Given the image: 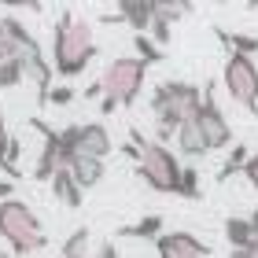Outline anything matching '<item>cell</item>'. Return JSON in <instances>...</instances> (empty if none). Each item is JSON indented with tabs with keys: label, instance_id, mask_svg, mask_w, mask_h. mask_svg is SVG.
I'll return each mask as SVG.
<instances>
[{
	"label": "cell",
	"instance_id": "1",
	"mask_svg": "<svg viewBox=\"0 0 258 258\" xmlns=\"http://www.w3.org/2000/svg\"><path fill=\"white\" fill-rule=\"evenodd\" d=\"M92 59H96V37H92V22L63 11L52 26V67L59 78H78Z\"/></svg>",
	"mask_w": 258,
	"mask_h": 258
},
{
	"label": "cell",
	"instance_id": "2",
	"mask_svg": "<svg viewBox=\"0 0 258 258\" xmlns=\"http://www.w3.org/2000/svg\"><path fill=\"white\" fill-rule=\"evenodd\" d=\"M207 89L192 85V81H159L151 89V111H155V137L162 140H177L181 125L192 122L199 107H203Z\"/></svg>",
	"mask_w": 258,
	"mask_h": 258
},
{
	"label": "cell",
	"instance_id": "3",
	"mask_svg": "<svg viewBox=\"0 0 258 258\" xmlns=\"http://www.w3.org/2000/svg\"><path fill=\"white\" fill-rule=\"evenodd\" d=\"M129 140L140 148V162H137L140 181H144L151 192L181 196V173H184V166L177 162V155H173L166 144H159V140H148L137 125L129 129Z\"/></svg>",
	"mask_w": 258,
	"mask_h": 258
},
{
	"label": "cell",
	"instance_id": "4",
	"mask_svg": "<svg viewBox=\"0 0 258 258\" xmlns=\"http://www.w3.org/2000/svg\"><path fill=\"white\" fill-rule=\"evenodd\" d=\"M0 240L11 247L15 258H30L48 247V236H44L41 218L30 210V203L22 199H8L0 203Z\"/></svg>",
	"mask_w": 258,
	"mask_h": 258
},
{
	"label": "cell",
	"instance_id": "5",
	"mask_svg": "<svg viewBox=\"0 0 258 258\" xmlns=\"http://www.w3.org/2000/svg\"><path fill=\"white\" fill-rule=\"evenodd\" d=\"M144 78H148V63L140 55H118V59H111L107 70L100 74L103 100L118 103V107H133L140 89H144Z\"/></svg>",
	"mask_w": 258,
	"mask_h": 258
},
{
	"label": "cell",
	"instance_id": "6",
	"mask_svg": "<svg viewBox=\"0 0 258 258\" xmlns=\"http://www.w3.org/2000/svg\"><path fill=\"white\" fill-rule=\"evenodd\" d=\"M221 85L251 118H258V63H254V55L229 52L225 67H221Z\"/></svg>",
	"mask_w": 258,
	"mask_h": 258
},
{
	"label": "cell",
	"instance_id": "7",
	"mask_svg": "<svg viewBox=\"0 0 258 258\" xmlns=\"http://www.w3.org/2000/svg\"><path fill=\"white\" fill-rule=\"evenodd\" d=\"M196 125H199V133L207 137L210 151L232 144V125L225 122V114H221L218 100H214V85H207V96H203V107H199V114H196Z\"/></svg>",
	"mask_w": 258,
	"mask_h": 258
},
{
	"label": "cell",
	"instance_id": "8",
	"mask_svg": "<svg viewBox=\"0 0 258 258\" xmlns=\"http://www.w3.org/2000/svg\"><path fill=\"white\" fill-rule=\"evenodd\" d=\"M30 125L44 137V148H41L37 162H33V181H48V184H52V181H55V173L67 170V166H63V140H59V129L44 125L41 118H33Z\"/></svg>",
	"mask_w": 258,
	"mask_h": 258
},
{
	"label": "cell",
	"instance_id": "9",
	"mask_svg": "<svg viewBox=\"0 0 258 258\" xmlns=\"http://www.w3.org/2000/svg\"><path fill=\"white\" fill-rule=\"evenodd\" d=\"M155 251L159 258H210V247L192 232H162L155 240Z\"/></svg>",
	"mask_w": 258,
	"mask_h": 258
},
{
	"label": "cell",
	"instance_id": "10",
	"mask_svg": "<svg viewBox=\"0 0 258 258\" xmlns=\"http://www.w3.org/2000/svg\"><path fill=\"white\" fill-rule=\"evenodd\" d=\"M118 19L129 22L137 33H144L155 26V0H122L118 4Z\"/></svg>",
	"mask_w": 258,
	"mask_h": 258
},
{
	"label": "cell",
	"instance_id": "11",
	"mask_svg": "<svg viewBox=\"0 0 258 258\" xmlns=\"http://www.w3.org/2000/svg\"><path fill=\"white\" fill-rule=\"evenodd\" d=\"M103 159H89V155H78L74 162H70V177L78 181V188L81 192H89V188H96V184L103 181Z\"/></svg>",
	"mask_w": 258,
	"mask_h": 258
},
{
	"label": "cell",
	"instance_id": "12",
	"mask_svg": "<svg viewBox=\"0 0 258 258\" xmlns=\"http://www.w3.org/2000/svg\"><path fill=\"white\" fill-rule=\"evenodd\" d=\"M225 240H229V247L232 251H251L258 236H254V229H251V218H225Z\"/></svg>",
	"mask_w": 258,
	"mask_h": 258
},
{
	"label": "cell",
	"instance_id": "13",
	"mask_svg": "<svg viewBox=\"0 0 258 258\" xmlns=\"http://www.w3.org/2000/svg\"><path fill=\"white\" fill-rule=\"evenodd\" d=\"M177 151L184 159H199V155H207V137L199 133V125H196V118L192 122H184L181 125V133H177Z\"/></svg>",
	"mask_w": 258,
	"mask_h": 258
},
{
	"label": "cell",
	"instance_id": "14",
	"mask_svg": "<svg viewBox=\"0 0 258 258\" xmlns=\"http://www.w3.org/2000/svg\"><path fill=\"white\" fill-rule=\"evenodd\" d=\"M52 196L63 199V207L78 210V207H81V196H85V192L78 188V181L70 177V170H59V173H55V181H52Z\"/></svg>",
	"mask_w": 258,
	"mask_h": 258
},
{
	"label": "cell",
	"instance_id": "15",
	"mask_svg": "<svg viewBox=\"0 0 258 258\" xmlns=\"http://www.w3.org/2000/svg\"><path fill=\"white\" fill-rule=\"evenodd\" d=\"M162 214H148V218H140L137 225H125L118 229V236H133V240H159L162 236Z\"/></svg>",
	"mask_w": 258,
	"mask_h": 258
},
{
	"label": "cell",
	"instance_id": "16",
	"mask_svg": "<svg viewBox=\"0 0 258 258\" xmlns=\"http://www.w3.org/2000/svg\"><path fill=\"white\" fill-rule=\"evenodd\" d=\"M218 41L225 44L229 52H240V55H254L258 52V37L254 33H229V30H214Z\"/></svg>",
	"mask_w": 258,
	"mask_h": 258
},
{
	"label": "cell",
	"instance_id": "17",
	"mask_svg": "<svg viewBox=\"0 0 258 258\" xmlns=\"http://www.w3.org/2000/svg\"><path fill=\"white\" fill-rule=\"evenodd\" d=\"M247 162H251L247 148H243V144H236V148L229 151V159L221 162V170H218V184H225L229 177H236V173H243V170H247Z\"/></svg>",
	"mask_w": 258,
	"mask_h": 258
},
{
	"label": "cell",
	"instance_id": "18",
	"mask_svg": "<svg viewBox=\"0 0 258 258\" xmlns=\"http://www.w3.org/2000/svg\"><path fill=\"white\" fill-rule=\"evenodd\" d=\"M196 11V4L192 0H155V19H162V22H177L181 15H192Z\"/></svg>",
	"mask_w": 258,
	"mask_h": 258
},
{
	"label": "cell",
	"instance_id": "19",
	"mask_svg": "<svg viewBox=\"0 0 258 258\" xmlns=\"http://www.w3.org/2000/svg\"><path fill=\"white\" fill-rule=\"evenodd\" d=\"M59 258H92L89 254V229H74L70 236L63 240Z\"/></svg>",
	"mask_w": 258,
	"mask_h": 258
},
{
	"label": "cell",
	"instance_id": "20",
	"mask_svg": "<svg viewBox=\"0 0 258 258\" xmlns=\"http://www.w3.org/2000/svg\"><path fill=\"white\" fill-rule=\"evenodd\" d=\"M22 81H26V63L22 59L11 55V59L0 63V89H15V85H22Z\"/></svg>",
	"mask_w": 258,
	"mask_h": 258
},
{
	"label": "cell",
	"instance_id": "21",
	"mask_svg": "<svg viewBox=\"0 0 258 258\" xmlns=\"http://www.w3.org/2000/svg\"><path fill=\"white\" fill-rule=\"evenodd\" d=\"M133 44H137V52H140V59H144L148 67H151V63H162V59H166V52H162V48H159V44H155V41H151V37H148V33H137V37H133Z\"/></svg>",
	"mask_w": 258,
	"mask_h": 258
},
{
	"label": "cell",
	"instance_id": "22",
	"mask_svg": "<svg viewBox=\"0 0 258 258\" xmlns=\"http://www.w3.org/2000/svg\"><path fill=\"white\" fill-rule=\"evenodd\" d=\"M181 199H199V170L196 166H184V173H181Z\"/></svg>",
	"mask_w": 258,
	"mask_h": 258
},
{
	"label": "cell",
	"instance_id": "23",
	"mask_svg": "<svg viewBox=\"0 0 258 258\" xmlns=\"http://www.w3.org/2000/svg\"><path fill=\"white\" fill-rule=\"evenodd\" d=\"M11 144H15V137L8 133L4 114H0V170H4V173H11V166H8V159H11Z\"/></svg>",
	"mask_w": 258,
	"mask_h": 258
},
{
	"label": "cell",
	"instance_id": "24",
	"mask_svg": "<svg viewBox=\"0 0 258 258\" xmlns=\"http://www.w3.org/2000/svg\"><path fill=\"white\" fill-rule=\"evenodd\" d=\"M170 33H173V26H170V22L155 19V26H151V41H155L159 48H162V44H170Z\"/></svg>",
	"mask_w": 258,
	"mask_h": 258
},
{
	"label": "cell",
	"instance_id": "25",
	"mask_svg": "<svg viewBox=\"0 0 258 258\" xmlns=\"http://www.w3.org/2000/svg\"><path fill=\"white\" fill-rule=\"evenodd\" d=\"M70 100H74V89L70 85H55L52 96H48V103H70Z\"/></svg>",
	"mask_w": 258,
	"mask_h": 258
},
{
	"label": "cell",
	"instance_id": "26",
	"mask_svg": "<svg viewBox=\"0 0 258 258\" xmlns=\"http://www.w3.org/2000/svg\"><path fill=\"white\" fill-rule=\"evenodd\" d=\"M92 258H118V243L107 240V243H100V251L92 254Z\"/></svg>",
	"mask_w": 258,
	"mask_h": 258
},
{
	"label": "cell",
	"instance_id": "27",
	"mask_svg": "<svg viewBox=\"0 0 258 258\" xmlns=\"http://www.w3.org/2000/svg\"><path fill=\"white\" fill-rule=\"evenodd\" d=\"M243 177H247L254 188H258V155H251V162H247V170H243Z\"/></svg>",
	"mask_w": 258,
	"mask_h": 258
},
{
	"label": "cell",
	"instance_id": "28",
	"mask_svg": "<svg viewBox=\"0 0 258 258\" xmlns=\"http://www.w3.org/2000/svg\"><path fill=\"white\" fill-rule=\"evenodd\" d=\"M11 59V44H8V33H4V22H0V63Z\"/></svg>",
	"mask_w": 258,
	"mask_h": 258
},
{
	"label": "cell",
	"instance_id": "29",
	"mask_svg": "<svg viewBox=\"0 0 258 258\" xmlns=\"http://www.w3.org/2000/svg\"><path fill=\"white\" fill-rule=\"evenodd\" d=\"M11 192H15V181H0V203H8Z\"/></svg>",
	"mask_w": 258,
	"mask_h": 258
},
{
	"label": "cell",
	"instance_id": "30",
	"mask_svg": "<svg viewBox=\"0 0 258 258\" xmlns=\"http://www.w3.org/2000/svg\"><path fill=\"white\" fill-rule=\"evenodd\" d=\"M96 96H103V85H100V81H96V85H89V89H85V100H96Z\"/></svg>",
	"mask_w": 258,
	"mask_h": 258
},
{
	"label": "cell",
	"instance_id": "31",
	"mask_svg": "<svg viewBox=\"0 0 258 258\" xmlns=\"http://www.w3.org/2000/svg\"><path fill=\"white\" fill-rule=\"evenodd\" d=\"M229 258H258V243H254V247H251V251H232Z\"/></svg>",
	"mask_w": 258,
	"mask_h": 258
},
{
	"label": "cell",
	"instance_id": "32",
	"mask_svg": "<svg viewBox=\"0 0 258 258\" xmlns=\"http://www.w3.org/2000/svg\"><path fill=\"white\" fill-rule=\"evenodd\" d=\"M251 229H254V236H258V207L251 210Z\"/></svg>",
	"mask_w": 258,
	"mask_h": 258
},
{
	"label": "cell",
	"instance_id": "33",
	"mask_svg": "<svg viewBox=\"0 0 258 258\" xmlns=\"http://www.w3.org/2000/svg\"><path fill=\"white\" fill-rule=\"evenodd\" d=\"M0 258H15V254H4V251H0Z\"/></svg>",
	"mask_w": 258,
	"mask_h": 258
}]
</instances>
